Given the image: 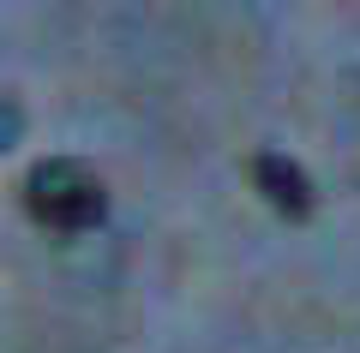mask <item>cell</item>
Instances as JSON below:
<instances>
[{"mask_svg": "<svg viewBox=\"0 0 360 353\" xmlns=\"http://www.w3.org/2000/svg\"><path fill=\"white\" fill-rule=\"evenodd\" d=\"M25 210L54 234H84V227H96L108 215V192L84 162L49 156V162H37L25 174Z\"/></svg>", "mask_w": 360, "mask_h": 353, "instance_id": "obj_1", "label": "cell"}, {"mask_svg": "<svg viewBox=\"0 0 360 353\" xmlns=\"http://www.w3.org/2000/svg\"><path fill=\"white\" fill-rule=\"evenodd\" d=\"M252 186L264 192V204H270L276 215H288V222H307L312 204H319L307 168H300L295 156H283V150H258V156H252Z\"/></svg>", "mask_w": 360, "mask_h": 353, "instance_id": "obj_2", "label": "cell"}, {"mask_svg": "<svg viewBox=\"0 0 360 353\" xmlns=\"http://www.w3.org/2000/svg\"><path fill=\"white\" fill-rule=\"evenodd\" d=\"M18 138H25V108L13 96H0V150H13Z\"/></svg>", "mask_w": 360, "mask_h": 353, "instance_id": "obj_3", "label": "cell"}]
</instances>
